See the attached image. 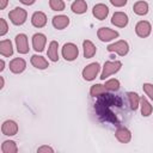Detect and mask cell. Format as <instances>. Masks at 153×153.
<instances>
[{
    "label": "cell",
    "instance_id": "1",
    "mask_svg": "<svg viewBox=\"0 0 153 153\" xmlns=\"http://www.w3.org/2000/svg\"><path fill=\"white\" fill-rule=\"evenodd\" d=\"M8 18H10V20H11V23L13 25L19 26V25H23L26 22L27 12L24 8H22V7H16L12 11H10Z\"/></svg>",
    "mask_w": 153,
    "mask_h": 153
},
{
    "label": "cell",
    "instance_id": "2",
    "mask_svg": "<svg viewBox=\"0 0 153 153\" xmlns=\"http://www.w3.org/2000/svg\"><path fill=\"white\" fill-rule=\"evenodd\" d=\"M122 67V62L121 61H106L103 66V71L100 74V80H105L108 76L117 73Z\"/></svg>",
    "mask_w": 153,
    "mask_h": 153
},
{
    "label": "cell",
    "instance_id": "3",
    "mask_svg": "<svg viewBox=\"0 0 153 153\" xmlns=\"http://www.w3.org/2000/svg\"><path fill=\"white\" fill-rule=\"evenodd\" d=\"M108 51L110 53H116L117 55L120 56H126L128 53H129V44L123 41V39H120L115 43H111L108 45Z\"/></svg>",
    "mask_w": 153,
    "mask_h": 153
},
{
    "label": "cell",
    "instance_id": "4",
    "mask_svg": "<svg viewBox=\"0 0 153 153\" xmlns=\"http://www.w3.org/2000/svg\"><path fill=\"white\" fill-rule=\"evenodd\" d=\"M99 71H100V65H99L98 62H92V63L87 65V66L82 69V73H81V74H82L84 80H86V81H92V80L96 79V76L98 75Z\"/></svg>",
    "mask_w": 153,
    "mask_h": 153
},
{
    "label": "cell",
    "instance_id": "5",
    "mask_svg": "<svg viewBox=\"0 0 153 153\" xmlns=\"http://www.w3.org/2000/svg\"><path fill=\"white\" fill-rule=\"evenodd\" d=\"M62 56L66 61H74L79 56V49L74 43H66L62 47Z\"/></svg>",
    "mask_w": 153,
    "mask_h": 153
},
{
    "label": "cell",
    "instance_id": "6",
    "mask_svg": "<svg viewBox=\"0 0 153 153\" xmlns=\"http://www.w3.org/2000/svg\"><path fill=\"white\" fill-rule=\"evenodd\" d=\"M97 36L102 42H109V41L117 38L120 36V33L116 30H112L109 27H100L97 31Z\"/></svg>",
    "mask_w": 153,
    "mask_h": 153
},
{
    "label": "cell",
    "instance_id": "7",
    "mask_svg": "<svg viewBox=\"0 0 153 153\" xmlns=\"http://www.w3.org/2000/svg\"><path fill=\"white\" fill-rule=\"evenodd\" d=\"M16 47L17 51L19 54H27L29 53V42H27V36L25 33H18L16 36Z\"/></svg>",
    "mask_w": 153,
    "mask_h": 153
},
{
    "label": "cell",
    "instance_id": "8",
    "mask_svg": "<svg viewBox=\"0 0 153 153\" xmlns=\"http://www.w3.org/2000/svg\"><path fill=\"white\" fill-rule=\"evenodd\" d=\"M151 31H152V26H151V23L147 22V20H140L135 25V32L141 38L148 37L149 33H151Z\"/></svg>",
    "mask_w": 153,
    "mask_h": 153
},
{
    "label": "cell",
    "instance_id": "9",
    "mask_svg": "<svg viewBox=\"0 0 153 153\" xmlns=\"http://www.w3.org/2000/svg\"><path fill=\"white\" fill-rule=\"evenodd\" d=\"M45 43H47V37L44 33L37 32L32 36V48L35 51L42 53L45 48Z\"/></svg>",
    "mask_w": 153,
    "mask_h": 153
},
{
    "label": "cell",
    "instance_id": "10",
    "mask_svg": "<svg viewBox=\"0 0 153 153\" xmlns=\"http://www.w3.org/2000/svg\"><path fill=\"white\" fill-rule=\"evenodd\" d=\"M26 68V62L22 57H14L13 60L10 61V71L13 74H20L25 71Z\"/></svg>",
    "mask_w": 153,
    "mask_h": 153
},
{
    "label": "cell",
    "instance_id": "11",
    "mask_svg": "<svg viewBox=\"0 0 153 153\" xmlns=\"http://www.w3.org/2000/svg\"><path fill=\"white\" fill-rule=\"evenodd\" d=\"M129 18L124 12H115L111 17V24L117 27H126L128 25Z\"/></svg>",
    "mask_w": 153,
    "mask_h": 153
},
{
    "label": "cell",
    "instance_id": "12",
    "mask_svg": "<svg viewBox=\"0 0 153 153\" xmlns=\"http://www.w3.org/2000/svg\"><path fill=\"white\" fill-rule=\"evenodd\" d=\"M1 131L6 136H13L18 133V124L12 120H6L1 126Z\"/></svg>",
    "mask_w": 153,
    "mask_h": 153
},
{
    "label": "cell",
    "instance_id": "13",
    "mask_svg": "<svg viewBox=\"0 0 153 153\" xmlns=\"http://www.w3.org/2000/svg\"><path fill=\"white\" fill-rule=\"evenodd\" d=\"M92 14L99 20H104L109 14V7L104 4H97L92 8Z\"/></svg>",
    "mask_w": 153,
    "mask_h": 153
},
{
    "label": "cell",
    "instance_id": "14",
    "mask_svg": "<svg viewBox=\"0 0 153 153\" xmlns=\"http://www.w3.org/2000/svg\"><path fill=\"white\" fill-rule=\"evenodd\" d=\"M115 136L121 143H128L131 140V133L126 127H118L115 131Z\"/></svg>",
    "mask_w": 153,
    "mask_h": 153
},
{
    "label": "cell",
    "instance_id": "15",
    "mask_svg": "<svg viewBox=\"0 0 153 153\" xmlns=\"http://www.w3.org/2000/svg\"><path fill=\"white\" fill-rule=\"evenodd\" d=\"M51 23H53V26L55 29L63 30V29H66L69 25V18L67 16H65V14H59V16L53 17Z\"/></svg>",
    "mask_w": 153,
    "mask_h": 153
},
{
    "label": "cell",
    "instance_id": "16",
    "mask_svg": "<svg viewBox=\"0 0 153 153\" xmlns=\"http://www.w3.org/2000/svg\"><path fill=\"white\" fill-rule=\"evenodd\" d=\"M31 24L35 27H38V29L45 26V24H47V16H45V13H43L41 11L35 12L32 14V17H31Z\"/></svg>",
    "mask_w": 153,
    "mask_h": 153
},
{
    "label": "cell",
    "instance_id": "17",
    "mask_svg": "<svg viewBox=\"0 0 153 153\" xmlns=\"http://www.w3.org/2000/svg\"><path fill=\"white\" fill-rule=\"evenodd\" d=\"M82 49H84V57L85 59H91L96 55L97 53V48L96 45L90 41V39H85L82 42Z\"/></svg>",
    "mask_w": 153,
    "mask_h": 153
},
{
    "label": "cell",
    "instance_id": "18",
    "mask_svg": "<svg viewBox=\"0 0 153 153\" xmlns=\"http://www.w3.org/2000/svg\"><path fill=\"white\" fill-rule=\"evenodd\" d=\"M30 62H31V65H32L35 68H37V69H45V68L49 67V63H48V61L45 60V57H43V56H41V55H37V54H35V55L31 56Z\"/></svg>",
    "mask_w": 153,
    "mask_h": 153
},
{
    "label": "cell",
    "instance_id": "19",
    "mask_svg": "<svg viewBox=\"0 0 153 153\" xmlns=\"http://www.w3.org/2000/svg\"><path fill=\"white\" fill-rule=\"evenodd\" d=\"M47 55H48L50 61H53V62H57L59 61V43L56 41H51L49 43Z\"/></svg>",
    "mask_w": 153,
    "mask_h": 153
},
{
    "label": "cell",
    "instance_id": "20",
    "mask_svg": "<svg viewBox=\"0 0 153 153\" xmlns=\"http://www.w3.org/2000/svg\"><path fill=\"white\" fill-rule=\"evenodd\" d=\"M0 54L4 57H10L13 55V47L10 39H2L0 42Z\"/></svg>",
    "mask_w": 153,
    "mask_h": 153
},
{
    "label": "cell",
    "instance_id": "21",
    "mask_svg": "<svg viewBox=\"0 0 153 153\" xmlns=\"http://www.w3.org/2000/svg\"><path fill=\"white\" fill-rule=\"evenodd\" d=\"M71 10L75 14H84L87 11V4L85 0H74L71 5Z\"/></svg>",
    "mask_w": 153,
    "mask_h": 153
},
{
    "label": "cell",
    "instance_id": "22",
    "mask_svg": "<svg viewBox=\"0 0 153 153\" xmlns=\"http://www.w3.org/2000/svg\"><path fill=\"white\" fill-rule=\"evenodd\" d=\"M140 108H141V115L143 117H148L153 112V106L151 105V103L147 100L146 97L140 98Z\"/></svg>",
    "mask_w": 153,
    "mask_h": 153
},
{
    "label": "cell",
    "instance_id": "23",
    "mask_svg": "<svg viewBox=\"0 0 153 153\" xmlns=\"http://www.w3.org/2000/svg\"><path fill=\"white\" fill-rule=\"evenodd\" d=\"M133 11L135 14L137 16H146L148 13V4L143 0H140V1H136L133 6Z\"/></svg>",
    "mask_w": 153,
    "mask_h": 153
},
{
    "label": "cell",
    "instance_id": "24",
    "mask_svg": "<svg viewBox=\"0 0 153 153\" xmlns=\"http://www.w3.org/2000/svg\"><path fill=\"white\" fill-rule=\"evenodd\" d=\"M127 99H128V103H129V106H130L131 110L135 111L140 106V97L136 92H133V91L128 92L127 93Z\"/></svg>",
    "mask_w": 153,
    "mask_h": 153
},
{
    "label": "cell",
    "instance_id": "25",
    "mask_svg": "<svg viewBox=\"0 0 153 153\" xmlns=\"http://www.w3.org/2000/svg\"><path fill=\"white\" fill-rule=\"evenodd\" d=\"M1 152L2 153H17L18 152V147L17 143L12 140H6L2 142L1 145Z\"/></svg>",
    "mask_w": 153,
    "mask_h": 153
},
{
    "label": "cell",
    "instance_id": "26",
    "mask_svg": "<svg viewBox=\"0 0 153 153\" xmlns=\"http://www.w3.org/2000/svg\"><path fill=\"white\" fill-rule=\"evenodd\" d=\"M106 92V88L104 87V85H100V84H94L91 86L90 88V94L92 97H100V96H104Z\"/></svg>",
    "mask_w": 153,
    "mask_h": 153
},
{
    "label": "cell",
    "instance_id": "27",
    "mask_svg": "<svg viewBox=\"0 0 153 153\" xmlns=\"http://www.w3.org/2000/svg\"><path fill=\"white\" fill-rule=\"evenodd\" d=\"M104 87L106 88V91H117L120 88V81L117 79H110V80H106L105 84H104Z\"/></svg>",
    "mask_w": 153,
    "mask_h": 153
},
{
    "label": "cell",
    "instance_id": "28",
    "mask_svg": "<svg viewBox=\"0 0 153 153\" xmlns=\"http://www.w3.org/2000/svg\"><path fill=\"white\" fill-rule=\"evenodd\" d=\"M49 7L53 11H63L66 5L63 0H49Z\"/></svg>",
    "mask_w": 153,
    "mask_h": 153
},
{
    "label": "cell",
    "instance_id": "29",
    "mask_svg": "<svg viewBox=\"0 0 153 153\" xmlns=\"http://www.w3.org/2000/svg\"><path fill=\"white\" fill-rule=\"evenodd\" d=\"M142 90L146 93V96H148V98L153 102V85L149 82H145L142 86Z\"/></svg>",
    "mask_w": 153,
    "mask_h": 153
},
{
    "label": "cell",
    "instance_id": "30",
    "mask_svg": "<svg viewBox=\"0 0 153 153\" xmlns=\"http://www.w3.org/2000/svg\"><path fill=\"white\" fill-rule=\"evenodd\" d=\"M8 31V26L7 23L4 18H0V36H5Z\"/></svg>",
    "mask_w": 153,
    "mask_h": 153
},
{
    "label": "cell",
    "instance_id": "31",
    "mask_svg": "<svg viewBox=\"0 0 153 153\" xmlns=\"http://www.w3.org/2000/svg\"><path fill=\"white\" fill-rule=\"evenodd\" d=\"M127 1L128 0H110L111 5L115 6V7H123L127 5Z\"/></svg>",
    "mask_w": 153,
    "mask_h": 153
},
{
    "label": "cell",
    "instance_id": "32",
    "mask_svg": "<svg viewBox=\"0 0 153 153\" xmlns=\"http://www.w3.org/2000/svg\"><path fill=\"white\" fill-rule=\"evenodd\" d=\"M37 152H38V153H44V152H45V153H48V152H49V153H53V152H54V149H53L50 146L44 145V146L38 147V148H37Z\"/></svg>",
    "mask_w": 153,
    "mask_h": 153
},
{
    "label": "cell",
    "instance_id": "33",
    "mask_svg": "<svg viewBox=\"0 0 153 153\" xmlns=\"http://www.w3.org/2000/svg\"><path fill=\"white\" fill-rule=\"evenodd\" d=\"M23 5H26V6H31V5H33L35 4V1L36 0H19Z\"/></svg>",
    "mask_w": 153,
    "mask_h": 153
},
{
    "label": "cell",
    "instance_id": "34",
    "mask_svg": "<svg viewBox=\"0 0 153 153\" xmlns=\"http://www.w3.org/2000/svg\"><path fill=\"white\" fill-rule=\"evenodd\" d=\"M8 4V0H0V10H5Z\"/></svg>",
    "mask_w": 153,
    "mask_h": 153
},
{
    "label": "cell",
    "instance_id": "35",
    "mask_svg": "<svg viewBox=\"0 0 153 153\" xmlns=\"http://www.w3.org/2000/svg\"><path fill=\"white\" fill-rule=\"evenodd\" d=\"M4 69H5V61L1 59L0 60V72H2Z\"/></svg>",
    "mask_w": 153,
    "mask_h": 153
},
{
    "label": "cell",
    "instance_id": "36",
    "mask_svg": "<svg viewBox=\"0 0 153 153\" xmlns=\"http://www.w3.org/2000/svg\"><path fill=\"white\" fill-rule=\"evenodd\" d=\"M0 80H1V85H0V88H2V87H4V85H5V80H4V78H2V76H0Z\"/></svg>",
    "mask_w": 153,
    "mask_h": 153
}]
</instances>
